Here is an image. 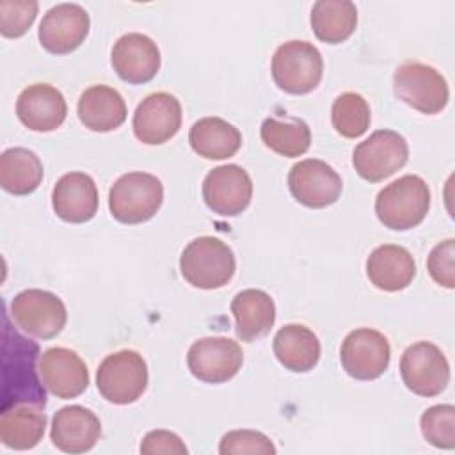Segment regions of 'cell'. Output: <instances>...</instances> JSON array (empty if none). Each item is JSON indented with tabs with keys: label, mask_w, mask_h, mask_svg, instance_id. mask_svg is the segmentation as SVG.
Here are the masks:
<instances>
[{
	"label": "cell",
	"mask_w": 455,
	"mask_h": 455,
	"mask_svg": "<svg viewBox=\"0 0 455 455\" xmlns=\"http://www.w3.org/2000/svg\"><path fill=\"white\" fill-rule=\"evenodd\" d=\"M430 210V188L416 174H405L386 185L375 199L379 220L395 231H407L423 222Z\"/></svg>",
	"instance_id": "cell-1"
},
{
	"label": "cell",
	"mask_w": 455,
	"mask_h": 455,
	"mask_svg": "<svg viewBox=\"0 0 455 455\" xmlns=\"http://www.w3.org/2000/svg\"><path fill=\"white\" fill-rule=\"evenodd\" d=\"M180 270L188 284L201 290H217L233 279L236 261L228 243L215 236H199L183 249Z\"/></svg>",
	"instance_id": "cell-2"
},
{
	"label": "cell",
	"mask_w": 455,
	"mask_h": 455,
	"mask_svg": "<svg viewBox=\"0 0 455 455\" xmlns=\"http://www.w3.org/2000/svg\"><path fill=\"white\" fill-rule=\"evenodd\" d=\"M164 201L162 181L149 172H126L119 176L108 192V208L123 224H140L155 217Z\"/></svg>",
	"instance_id": "cell-3"
},
{
	"label": "cell",
	"mask_w": 455,
	"mask_h": 455,
	"mask_svg": "<svg viewBox=\"0 0 455 455\" xmlns=\"http://www.w3.org/2000/svg\"><path fill=\"white\" fill-rule=\"evenodd\" d=\"M148 364L144 357L130 348L107 355L96 371L100 395L116 405L137 402L148 387Z\"/></svg>",
	"instance_id": "cell-4"
},
{
	"label": "cell",
	"mask_w": 455,
	"mask_h": 455,
	"mask_svg": "<svg viewBox=\"0 0 455 455\" xmlns=\"http://www.w3.org/2000/svg\"><path fill=\"white\" fill-rule=\"evenodd\" d=\"M272 78L290 94H307L318 87L323 75V59L318 48L307 41L283 43L272 57Z\"/></svg>",
	"instance_id": "cell-5"
},
{
	"label": "cell",
	"mask_w": 455,
	"mask_h": 455,
	"mask_svg": "<svg viewBox=\"0 0 455 455\" xmlns=\"http://www.w3.org/2000/svg\"><path fill=\"white\" fill-rule=\"evenodd\" d=\"M393 91L400 101L427 116L439 114L450 100L446 78L435 68L418 60H409L396 68Z\"/></svg>",
	"instance_id": "cell-6"
},
{
	"label": "cell",
	"mask_w": 455,
	"mask_h": 455,
	"mask_svg": "<svg viewBox=\"0 0 455 455\" xmlns=\"http://www.w3.org/2000/svg\"><path fill=\"white\" fill-rule=\"evenodd\" d=\"M11 318L36 339L55 338L68 322L64 302L52 291L28 288L11 300Z\"/></svg>",
	"instance_id": "cell-7"
},
{
	"label": "cell",
	"mask_w": 455,
	"mask_h": 455,
	"mask_svg": "<svg viewBox=\"0 0 455 455\" xmlns=\"http://www.w3.org/2000/svg\"><path fill=\"white\" fill-rule=\"evenodd\" d=\"M407 160V140L393 130L373 132L366 140L359 142L352 153L355 172L370 183H379L393 176Z\"/></svg>",
	"instance_id": "cell-8"
},
{
	"label": "cell",
	"mask_w": 455,
	"mask_h": 455,
	"mask_svg": "<svg viewBox=\"0 0 455 455\" xmlns=\"http://www.w3.org/2000/svg\"><path fill=\"white\" fill-rule=\"evenodd\" d=\"M400 375L409 391L430 398L446 389L450 382V364L437 345L418 341L402 354Z\"/></svg>",
	"instance_id": "cell-9"
},
{
	"label": "cell",
	"mask_w": 455,
	"mask_h": 455,
	"mask_svg": "<svg viewBox=\"0 0 455 455\" xmlns=\"http://www.w3.org/2000/svg\"><path fill=\"white\" fill-rule=\"evenodd\" d=\"M343 370L357 380H375L389 366L391 347L387 338L370 327L350 331L339 348Z\"/></svg>",
	"instance_id": "cell-10"
},
{
	"label": "cell",
	"mask_w": 455,
	"mask_h": 455,
	"mask_svg": "<svg viewBox=\"0 0 455 455\" xmlns=\"http://www.w3.org/2000/svg\"><path fill=\"white\" fill-rule=\"evenodd\" d=\"M243 363L242 347L224 336H210L194 341L187 354L190 373L206 384L231 380Z\"/></svg>",
	"instance_id": "cell-11"
},
{
	"label": "cell",
	"mask_w": 455,
	"mask_h": 455,
	"mask_svg": "<svg viewBox=\"0 0 455 455\" xmlns=\"http://www.w3.org/2000/svg\"><path fill=\"white\" fill-rule=\"evenodd\" d=\"M288 188L297 203L307 208H325L339 199L343 181L323 160L306 158L291 165Z\"/></svg>",
	"instance_id": "cell-12"
},
{
	"label": "cell",
	"mask_w": 455,
	"mask_h": 455,
	"mask_svg": "<svg viewBox=\"0 0 455 455\" xmlns=\"http://www.w3.org/2000/svg\"><path fill=\"white\" fill-rule=\"evenodd\" d=\"M203 199L213 213L235 217L251 204L252 180L249 172L236 164L219 165L212 169L203 181Z\"/></svg>",
	"instance_id": "cell-13"
},
{
	"label": "cell",
	"mask_w": 455,
	"mask_h": 455,
	"mask_svg": "<svg viewBox=\"0 0 455 455\" xmlns=\"http://www.w3.org/2000/svg\"><path fill=\"white\" fill-rule=\"evenodd\" d=\"M181 103L171 92L146 96L133 114V133L148 146H158L172 139L181 126Z\"/></svg>",
	"instance_id": "cell-14"
},
{
	"label": "cell",
	"mask_w": 455,
	"mask_h": 455,
	"mask_svg": "<svg viewBox=\"0 0 455 455\" xmlns=\"http://www.w3.org/2000/svg\"><path fill=\"white\" fill-rule=\"evenodd\" d=\"M91 20L78 4H57L43 16L39 23L41 46L55 55L75 52L87 37Z\"/></svg>",
	"instance_id": "cell-15"
},
{
	"label": "cell",
	"mask_w": 455,
	"mask_h": 455,
	"mask_svg": "<svg viewBox=\"0 0 455 455\" xmlns=\"http://www.w3.org/2000/svg\"><path fill=\"white\" fill-rule=\"evenodd\" d=\"M43 386L57 398L68 400L82 395L89 386V370L82 357L69 348L52 347L39 357Z\"/></svg>",
	"instance_id": "cell-16"
},
{
	"label": "cell",
	"mask_w": 455,
	"mask_h": 455,
	"mask_svg": "<svg viewBox=\"0 0 455 455\" xmlns=\"http://www.w3.org/2000/svg\"><path fill=\"white\" fill-rule=\"evenodd\" d=\"M110 62L121 80L139 85L156 76L162 57L156 43L151 37L146 34L130 32L114 43Z\"/></svg>",
	"instance_id": "cell-17"
},
{
	"label": "cell",
	"mask_w": 455,
	"mask_h": 455,
	"mask_svg": "<svg viewBox=\"0 0 455 455\" xmlns=\"http://www.w3.org/2000/svg\"><path fill=\"white\" fill-rule=\"evenodd\" d=\"M100 435L98 416L82 405H68L53 414L50 439L64 453H85L96 446Z\"/></svg>",
	"instance_id": "cell-18"
},
{
	"label": "cell",
	"mask_w": 455,
	"mask_h": 455,
	"mask_svg": "<svg viewBox=\"0 0 455 455\" xmlns=\"http://www.w3.org/2000/svg\"><path fill=\"white\" fill-rule=\"evenodd\" d=\"M16 116L32 132H53L66 116L68 105L62 92L50 84H32L16 100Z\"/></svg>",
	"instance_id": "cell-19"
},
{
	"label": "cell",
	"mask_w": 455,
	"mask_h": 455,
	"mask_svg": "<svg viewBox=\"0 0 455 455\" xmlns=\"http://www.w3.org/2000/svg\"><path fill=\"white\" fill-rule=\"evenodd\" d=\"M98 188L85 172H68L52 190V206L59 219L71 224L91 220L98 212Z\"/></svg>",
	"instance_id": "cell-20"
},
{
	"label": "cell",
	"mask_w": 455,
	"mask_h": 455,
	"mask_svg": "<svg viewBox=\"0 0 455 455\" xmlns=\"http://www.w3.org/2000/svg\"><path fill=\"white\" fill-rule=\"evenodd\" d=\"M366 275L370 283L382 291H400L407 288L416 275L412 254L395 243L375 247L366 259Z\"/></svg>",
	"instance_id": "cell-21"
},
{
	"label": "cell",
	"mask_w": 455,
	"mask_h": 455,
	"mask_svg": "<svg viewBox=\"0 0 455 455\" xmlns=\"http://www.w3.org/2000/svg\"><path fill=\"white\" fill-rule=\"evenodd\" d=\"M78 117L92 132L107 133L126 121V103L121 92L108 85H91L78 100Z\"/></svg>",
	"instance_id": "cell-22"
},
{
	"label": "cell",
	"mask_w": 455,
	"mask_h": 455,
	"mask_svg": "<svg viewBox=\"0 0 455 455\" xmlns=\"http://www.w3.org/2000/svg\"><path fill=\"white\" fill-rule=\"evenodd\" d=\"M231 313L235 316V331L242 341H254L270 332L275 322L274 299L256 288L242 290L231 300Z\"/></svg>",
	"instance_id": "cell-23"
},
{
	"label": "cell",
	"mask_w": 455,
	"mask_h": 455,
	"mask_svg": "<svg viewBox=\"0 0 455 455\" xmlns=\"http://www.w3.org/2000/svg\"><path fill=\"white\" fill-rule=\"evenodd\" d=\"M46 414L36 403L18 402L2 409L0 441L11 450H30L39 444L46 430Z\"/></svg>",
	"instance_id": "cell-24"
},
{
	"label": "cell",
	"mask_w": 455,
	"mask_h": 455,
	"mask_svg": "<svg viewBox=\"0 0 455 455\" xmlns=\"http://www.w3.org/2000/svg\"><path fill=\"white\" fill-rule=\"evenodd\" d=\"M272 348L277 361L295 373L313 370L322 350L316 334L300 323H288L281 327L274 336Z\"/></svg>",
	"instance_id": "cell-25"
},
{
	"label": "cell",
	"mask_w": 455,
	"mask_h": 455,
	"mask_svg": "<svg viewBox=\"0 0 455 455\" xmlns=\"http://www.w3.org/2000/svg\"><path fill=\"white\" fill-rule=\"evenodd\" d=\"M190 148L206 160H224L238 153L242 133L220 117H203L188 132Z\"/></svg>",
	"instance_id": "cell-26"
},
{
	"label": "cell",
	"mask_w": 455,
	"mask_h": 455,
	"mask_svg": "<svg viewBox=\"0 0 455 455\" xmlns=\"http://www.w3.org/2000/svg\"><path fill=\"white\" fill-rule=\"evenodd\" d=\"M357 27V7L350 0H318L311 9V28L322 43L347 41Z\"/></svg>",
	"instance_id": "cell-27"
},
{
	"label": "cell",
	"mask_w": 455,
	"mask_h": 455,
	"mask_svg": "<svg viewBox=\"0 0 455 455\" xmlns=\"http://www.w3.org/2000/svg\"><path fill=\"white\" fill-rule=\"evenodd\" d=\"M43 162L27 148H9L0 156V185L12 196L32 194L43 181Z\"/></svg>",
	"instance_id": "cell-28"
},
{
	"label": "cell",
	"mask_w": 455,
	"mask_h": 455,
	"mask_svg": "<svg viewBox=\"0 0 455 455\" xmlns=\"http://www.w3.org/2000/svg\"><path fill=\"white\" fill-rule=\"evenodd\" d=\"M259 135L268 149L286 158L300 156L311 146V130L307 123L299 117H288L284 121L267 117L261 123Z\"/></svg>",
	"instance_id": "cell-29"
},
{
	"label": "cell",
	"mask_w": 455,
	"mask_h": 455,
	"mask_svg": "<svg viewBox=\"0 0 455 455\" xmlns=\"http://www.w3.org/2000/svg\"><path fill=\"white\" fill-rule=\"evenodd\" d=\"M334 130L345 139H357L370 128L371 114L366 100L357 92L339 94L331 110Z\"/></svg>",
	"instance_id": "cell-30"
},
{
	"label": "cell",
	"mask_w": 455,
	"mask_h": 455,
	"mask_svg": "<svg viewBox=\"0 0 455 455\" xmlns=\"http://www.w3.org/2000/svg\"><path fill=\"white\" fill-rule=\"evenodd\" d=\"M419 427L432 446L441 450L455 448V407L451 403L428 407L419 418Z\"/></svg>",
	"instance_id": "cell-31"
},
{
	"label": "cell",
	"mask_w": 455,
	"mask_h": 455,
	"mask_svg": "<svg viewBox=\"0 0 455 455\" xmlns=\"http://www.w3.org/2000/svg\"><path fill=\"white\" fill-rule=\"evenodd\" d=\"M39 11L36 0H2L0 2V34L9 39L21 37L32 27Z\"/></svg>",
	"instance_id": "cell-32"
},
{
	"label": "cell",
	"mask_w": 455,
	"mask_h": 455,
	"mask_svg": "<svg viewBox=\"0 0 455 455\" xmlns=\"http://www.w3.org/2000/svg\"><path fill=\"white\" fill-rule=\"evenodd\" d=\"M220 455H274L275 446L263 432L258 430H231L222 435L219 444Z\"/></svg>",
	"instance_id": "cell-33"
},
{
	"label": "cell",
	"mask_w": 455,
	"mask_h": 455,
	"mask_svg": "<svg viewBox=\"0 0 455 455\" xmlns=\"http://www.w3.org/2000/svg\"><path fill=\"white\" fill-rule=\"evenodd\" d=\"M453 258H455V240L453 238H448L441 243H437L430 254H428V261H427V268H428V274L430 277L451 290L455 288V263H453Z\"/></svg>",
	"instance_id": "cell-34"
},
{
	"label": "cell",
	"mask_w": 455,
	"mask_h": 455,
	"mask_svg": "<svg viewBox=\"0 0 455 455\" xmlns=\"http://www.w3.org/2000/svg\"><path fill=\"white\" fill-rule=\"evenodd\" d=\"M181 437L171 430H151L140 443L142 455H187Z\"/></svg>",
	"instance_id": "cell-35"
}]
</instances>
